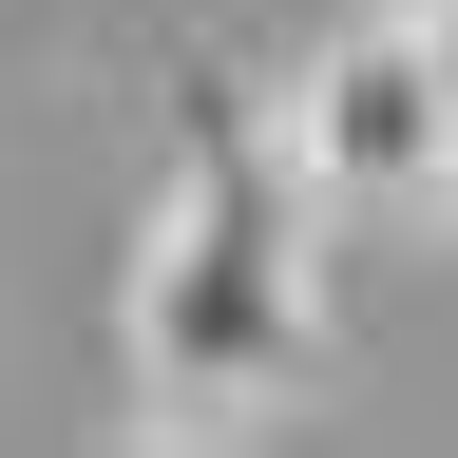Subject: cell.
I'll return each mask as SVG.
<instances>
[{
  "label": "cell",
  "mask_w": 458,
  "mask_h": 458,
  "mask_svg": "<svg viewBox=\"0 0 458 458\" xmlns=\"http://www.w3.org/2000/svg\"><path fill=\"white\" fill-rule=\"evenodd\" d=\"M267 134H286V172H306V210H325V229H363V210H458L420 20H344L306 77L267 96Z\"/></svg>",
  "instance_id": "7a4b0ae2"
},
{
  "label": "cell",
  "mask_w": 458,
  "mask_h": 458,
  "mask_svg": "<svg viewBox=\"0 0 458 458\" xmlns=\"http://www.w3.org/2000/svg\"><path fill=\"white\" fill-rule=\"evenodd\" d=\"M420 20V77H439V153H458V0H401Z\"/></svg>",
  "instance_id": "3957f363"
},
{
  "label": "cell",
  "mask_w": 458,
  "mask_h": 458,
  "mask_svg": "<svg viewBox=\"0 0 458 458\" xmlns=\"http://www.w3.org/2000/svg\"><path fill=\"white\" fill-rule=\"evenodd\" d=\"M114 363L172 439L267 420L325 363V210L286 172L249 77H172L153 114V191H134V267H114Z\"/></svg>",
  "instance_id": "6da1fadb"
},
{
  "label": "cell",
  "mask_w": 458,
  "mask_h": 458,
  "mask_svg": "<svg viewBox=\"0 0 458 458\" xmlns=\"http://www.w3.org/2000/svg\"><path fill=\"white\" fill-rule=\"evenodd\" d=\"M96 458H229V439H172V420H134V439H96Z\"/></svg>",
  "instance_id": "277c9868"
}]
</instances>
